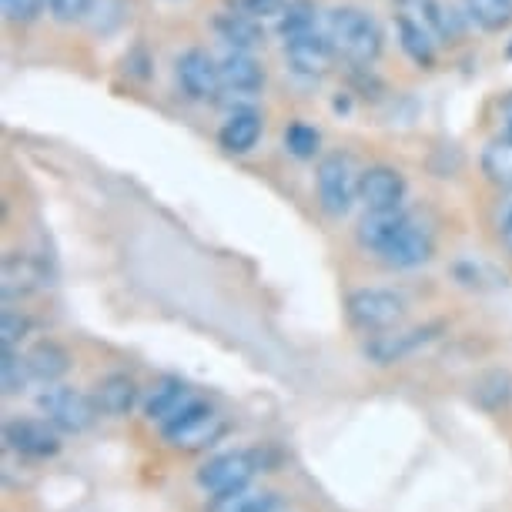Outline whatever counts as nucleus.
Listing matches in <instances>:
<instances>
[{
    "mask_svg": "<svg viewBox=\"0 0 512 512\" xmlns=\"http://www.w3.org/2000/svg\"><path fill=\"white\" fill-rule=\"evenodd\" d=\"M188 402H191L188 385L175 379V375H164V379L151 385L148 399H144V415H148L151 422H168L171 415L178 409H185Z\"/></svg>",
    "mask_w": 512,
    "mask_h": 512,
    "instance_id": "15",
    "label": "nucleus"
},
{
    "mask_svg": "<svg viewBox=\"0 0 512 512\" xmlns=\"http://www.w3.org/2000/svg\"><path fill=\"white\" fill-rule=\"evenodd\" d=\"M215 31L218 37L225 41L228 47H235V51H251V47L265 44V31L258 21H251V17L238 14V11H221L215 17Z\"/></svg>",
    "mask_w": 512,
    "mask_h": 512,
    "instance_id": "18",
    "label": "nucleus"
},
{
    "mask_svg": "<svg viewBox=\"0 0 512 512\" xmlns=\"http://www.w3.org/2000/svg\"><path fill=\"white\" fill-rule=\"evenodd\" d=\"M506 118H509V121H506V134H509V138H512V101L506 104Z\"/></svg>",
    "mask_w": 512,
    "mask_h": 512,
    "instance_id": "34",
    "label": "nucleus"
},
{
    "mask_svg": "<svg viewBox=\"0 0 512 512\" xmlns=\"http://www.w3.org/2000/svg\"><path fill=\"white\" fill-rule=\"evenodd\" d=\"M27 362V372H31V379L51 385L57 382L61 375H67V369H71V355H67L61 345L51 342V338H44V342H37L27 349L24 355Z\"/></svg>",
    "mask_w": 512,
    "mask_h": 512,
    "instance_id": "17",
    "label": "nucleus"
},
{
    "mask_svg": "<svg viewBox=\"0 0 512 512\" xmlns=\"http://www.w3.org/2000/svg\"><path fill=\"white\" fill-rule=\"evenodd\" d=\"M315 14L318 11H315L312 0H288V11H285L282 21H278V31H282V37L312 31V27H315Z\"/></svg>",
    "mask_w": 512,
    "mask_h": 512,
    "instance_id": "26",
    "label": "nucleus"
},
{
    "mask_svg": "<svg viewBox=\"0 0 512 512\" xmlns=\"http://www.w3.org/2000/svg\"><path fill=\"white\" fill-rule=\"evenodd\" d=\"M161 432L175 449L198 452V449L215 446V442L225 436V419H221L211 405L191 399L185 409H178L168 422H161Z\"/></svg>",
    "mask_w": 512,
    "mask_h": 512,
    "instance_id": "3",
    "label": "nucleus"
},
{
    "mask_svg": "<svg viewBox=\"0 0 512 512\" xmlns=\"http://www.w3.org/2000/svg\"><path fill=\"white\" fill-rule=\"evenodd\" d=\"M134 402H138V382L131 375H108L94 389V405H98V412L111 415V419L128 415L134 409Z\"/></svg>",
    "mask_w": 512,
    "mask_h": 512,
    "instance_id": "16",
    "label": "nucleus"
},
{
    "mask_svg": "<svg viewBox=\"0 0 512 512\" xmlns=\"http://www.w3.org/2000/svg\"><path fill=\"white\" fill-rule=\"evenodd\" d=\"M27 379H31V372H27L24 355L17 349H4V362H0V385H4V392L7 395L24 392Z\"/></svg>",
    "mask_w": 512,
    "mask_h": 512,
    "instance_id": "28",
    "label": "nucleus"
},
{
    "mask_svg": "<svg viewBox=\"0 0 512 512\" xmlns=\"http://www.w3.org/2000/svg\"><path fill=\"white\" fill-rule=\"evenodd\" d=\"M178 84L191 101H218L225 84H221V67L211 54L191 47L178 57Z\"/></svg>",
    "mask_w": 512,
    "mask_h": 512,
    "instance_id": "9",
    "label": "nucleus"
},
{
    "mask_svg": "<svg viewBox=\"0 0 512 512\" xmlns=\"http://www.w3.org/2000/svg\"><path fill=\"white\" fill-rule=\"evenodd\" d=\"M402 221H405L402 208H395V211H369V215L359 221V245L379 255V251L385 248V241H389L395 231H399Z\"/></svg>",
    "mask_w": 512,
    "mask_h": 512,
    "instance_id": "22",
    "label": "nucleus"
},
{
    "mask_svg": "<svg viewBox=\"0 0 512 512\" xmlns=\"http://www.w3.org/2000/svg\"><path fill=\"white\" fill-rule=\"evenodd\" d=\"M37 409L44 412V419L61 432H84L88 425L94 422V405L88 395L77 392V389H67V385H57V389H47L41 392L37 399Z\"/></svg>",
    "mask_w": 512,
    "mask_h": 512,
    "instance_id": "6",
    "label": "nucleus"
},
{
    "mask_svg": "<svg viewBox=\"0 0 512 512\" xmlns=\"http://www.w3.org/2000/svg\"><path fill=\"white\" fill-rule=\"evenodd\" d=\"M325 31L332 37V47L342 61L362 64V67L379 61L382 27L369 11H362V7H335V11L328 14Z\"/></svg>",
    "mask_w": 512,
    "mask_h": 512,
    "instance_id": "1",
    "label": "nucleus"
},
{
    "mask_svg": "<svg viewBox=\"0 0 512 512\" xmlns=\"http://www.w3.org/2000/svg\"><path fill=\"white\" fill-rule=\"evenodd\" d=\"M506 54H509V57H512V44H509V51H506Z\"/></svg>",
    "mask_w": 512,
    "mask_h": 512,
    "instance_id": "35",
    "label": "nucleus"
},
{
    "mask_svg": "<svg viewBox=\"0 0 512 512\" xmlns=\"http://www.w3.org/2000/svg\"><path fill=\"white\" fill-rule=\"evenodd\" d=\"M228 7L262 24V21H282L288 11V0H228Z\"/></svg>",
    "mask_w": 512,
    "mask_h": 512,
    "instance_id": "29",
    "label": "nucleus"
},
{
    "mask_svg": "<svg viewBox=\"0 0 512 512\" xmlns=\"http://www.w3.org/2000/svg\"><path fill=\"white\" fill-rule=\"evenodd\" d=\"M359 181H362V171L355 168L352 154H325L318 161V171H315V188H318V201L328 215L342 218L349 215V208L355 205L359 198Z\"/></svg>",
    "mask_w": 512,
    "mask_h": 512,
    "instance_id": "2",
    "label": "nucleus"
},
{
    "mask_svg": "<svg viewBox=\"0 0 512 512\" xmlns=\"http://www.w3.org/2000/svg\"><path fill=\"white\" fill-rule=\"evenodd\" d=\"M436 328H412V332H379L375 342L369 345V355L375 362L389 365V362H399L402 355H409L412 349H419L432 338Z\"/></svg>",
    "mask_w": 512,
    "mask_h": 512,
    "instance_id": "19",
    "label": "nucleus"
},
{
    "mask_svg": "<svg viewBox=\"0 0 512 512\" xmlns=\"http://www.w3.org/2000/svg\"><path fill=\"white\" fill-rule=\"evenodd\" d=\"M318 144H322V134H318L312 124L305 121H295L292 128L285 131V148L295 154V158H315L318 154Z\"/></svg>",
    "mask_w": 512,
    "mask_h": 512,
    "instance_id": "27",
    "label": "nucleus"
},
{
    "mask_svg": "<svg viewBox=\"0 0 512 512\" xmlns=\"http://www.w3.org/2000/svg\"><path fill=\"white\" fill-rule=\"evenodd\" d=\"M395 4V14L399 17H409L412 24L425 27L436 41L442 44L449 37V24H446V11H442L439 0H392Z\"/></svg>",
    "mask_w": 512,
    "mask_h": 512,
    "instance_id": "21",
    "label": "nucleus"
},
{
    "mask_svg": "<svg viewBox=\"0 0 512 512\" xmlns=\"http://www.w3.org/2000/svg\"><path fill=\"white\" fill-rule=\"evenodd\" d=\"M4 442H7V449H14L17 456H27V459H47V456H57V449H61L54 425L47 419L7 422Z\"/></svg>",
    "mask_w": 512,
    "mask_h": 512,
    "instance_id": "11",
    "label": "nucleus"
},
{
    "mask_svg": "<svg viewBox=\"0 0 512 512\" xmlns=\"http://www.w3.org/2000/svg\"><path fill=\"white\" fill-rule=\"evenodd\" d=\"M47 0H0V7H4V17L11 24H31L37 14L44 11Z\"/></svg>",
    "mask_w": 512,
    "mask_h": 512,
    "instance_id": "30",
    "label": "nucleus"
},
{
    "mask_svg": "<svg viewBox=\"0 0 512 512\" xmlns=\"http://www.w3.org/2000/svg\"><path fill=\"white\" fill-rule=\"evenodd\" d=\"M41 285H44V265L34 255H24V251H7L4 265H0V292H4L7 302L31 295Z\"/></svg>",
    "mask_w": 512,
    "mask_h": 512,
    "instance_id": "12",
    "label": "nucleus"
},
{
    "mask_svg": "<svg viewBox=\"0 0 512 512\" xmlns=\"http://www.w3.org/2000/svg\"><path fill=\"white\" fill-rule=\"evenodd\" d=\"M258 138H262V114L251 111V108H241L235 114H228V121L221 124V131H218V144L228 154L251 151L258 144Z\"/></svg>",
    "mask_w": 512,
    "mask_h": 512,
    "instance_id": "14",
    "label": "nucleus"
},
{
    "mask_svg": "<svg viewBox=\"0 0 512 512\" xmlns=\"http://www.w3.org/2000/svg\"><path fill=\"white\" fill-rule=\"evenodd\" d=\"M285 57H288V64H292L295 74L322 77V74H328V67H332V61L338 54H335L328 31H318V27H312V31L285 37Z\"/></svg>",
    "mask_w": 512,
    "mask_h": 512,
    "instance_id": "8",
    "label": "nucleus"
},
{
    "mask_svg": "<svg viewBox=\"0 0 512 512\" xmlns=\"http://www.w3.org/2000/svg\"><path fill=\"white\" fill-rule=\"evenodd\" d=\"M258 469H262V459L255 452H225L198 469V486L211 496H228V492L245 489Z\"/></svg>",
    "mask_w": 512,
    "mask_h": 512,
    "instance_id": "4",
    "label": "nucleus"
},
{
    "mask_svg": "<svg viewBox=\"0 0 512 512\" xmlns=\"http://www.w3.org/2000/svg\"><path fill=\"white\" fill-rule=\"evenodd\" d=\"M405 302L389 288H362L349 298V318L362 332H389L402 322Z\"/></svg>",
    "mask_w": 512,
    "mask_h": 512,
    "instance_id": "5",
    "label": "nucleus"
},
{
    "mask_svg": "<svg viewBox=\"0 0 512 512\" xmlns=\"http://www.w3.org/2000/svg\"><path fill=\"white\" fill-rule=\"evenodd\" d=\"M496 228H499V241H502V248L512 255V201H506V205L499 208V215H496Z\"/></svg>",
    "mask_w": 512,
    "mask_h": 512,
    "instance_id": "33",
    "label": "nucleus"
},
{
    "mask_svg": "<svg viewBox=\"0 0 512 512\" xmlns=\"http://www.w3.org/2000/svg\"><path fill=\"white\" fill-rule=\"evenodd\" d=\"M482 175L502 191H512V138H496L482 148Z\"/></svg>",
    "mask_w": 512,
    "mask_h": 512,
    "instance_id": "23",
    "label": "nucleus"
},
{
    "mask_svg": "<svg viewBox=\"0 0 512 512\" xmlns=\"http://www.w3.org/2000/svg\"><path fill=\"white\" fill-rule=\"evenodd\" d=\"M27 328H31V322L7 308L4 318H0V342H4V349H14V345L27 335Z\"/></svg>",
    "mask_w": 512,
    "mask_h": 512,
    "instance_id": "32",
    "label": "nucleus"
},
{
    "mask_svg": "<svg viewBox=\"0 0 512 512\" xmlns=\"http://www.w3.org/2000/svg\"><path fill=\"white\" fill-rule=\"evenodd\" d=\"M432 251H436V238H432V231L425 228L422 221H415L412 215H405L399 231L385 241L379 258L392 268H419V265L429 262Z\"/></svg>",
    "mask_w": 512,
    "mask_h": 512,
    "instance_id": "7",
    "label": "nucleus"
},
{
    "mask_svg": "<svg viewBox=\"0 0 512 512\" xmlns=\"http://www.w3.org/2000/svg\"><path fill=\"white\" fill-rule=\"evenodd\" d=\"M395 31H399V44H402V51L409 54L412 64H419V67H432V64H436L439 41L429 31H425V27L412 24L409 17L395 14Z\"/></svg>",
    "mask_w": 512,
    "mask_h": 512,
    "instance_id": "20",
    "label": "nucleus"
},
{
    "mask_svg": "<svg viewBox=\"0 0 512 512\" xmlns=\"http://www.w3.org/2000/svg\"><path fill=\"white\" fill-rule=\"evenodd\" d=\"M278 499L272 492H258V489H238L228 492V496H215L211 502V512H275Z\"/></svg>",
    "mask_w": 512,
    "mask_h": 512,
    "instance_id": "25",
    "label": "nucleus"
},
{
    "mask_svg": "<svg viewBox=\"0 0 512 512\" xmlns=\"http://www.w3.org/2000/svg\"><path fill=\"white\" fill-rule=\"evenodd\" d=\"M91 4H94V0H47V11H51L54 21L74 24V21H81V17L91 11Z\"/></svg>",
    "mask_w": 512,
    "mask_h": 512,
    "instance_id": "31",
    "label": "nucleus"
},
{
    "mask_svg": "<svg viewBox=\"0 0 512 512\" xmlns=\"http://www.w3.org/2000/svg\"><path fill=\"white\" fill-rule=\"evenodd\" d=\"M466 14L486 34H499L512 24V0H466Z\"/></svg>",
    "mask_w": 512,
    "mask_h": 512,
    "instance_id": "24",
    "label": "nucleus"
},
{
    "mask_svg": "<svg viewBox=\"0 0 512 512\" xmlns=\"http://www.w3.org/2000/svg\"><path fill=\"white\" fill-rule=\"evenodd\" d=\"M218 67H221V84H225L228 94H245V98H251V94L265 88V67L248 51H235L231 47L218 61Z\"/></svg>",
    "mask_w": 512,
    "mask_h": 512,
    "instance_id": "13",
    "label": "nucleus"
},
{
    "mask_svg": "<svg viewBox=\"0 0 512 512\" xmlns=\"http://www.w3.org/2000/svg\"><path fill=\"white\" fill-rule=\"evenodd\" d=\"M359 198L369 211H395L405 198V175L392 164H372L362 171Z\"/></svg>",
    "mask_w": 512,
    "mask_h": 512,
    "instance_id": "10",
    "label": "nucleus"
}]
</instances>
